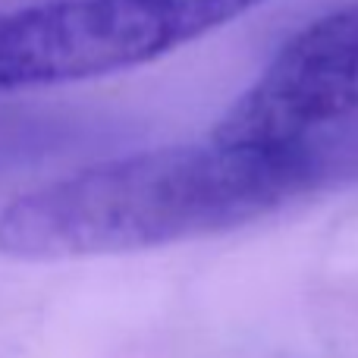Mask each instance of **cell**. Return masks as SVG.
<instances>
[{"instance_id":"cell-1","label":"cell","mask_w":358,"mask_h":358,"mask_svg":"<svg viewBox=\"0 0 358 358\" xmlns=\"http://www.w3.org/2000/svg\"><path fill=\"white\" fill-rule=\"evenodd\" d=\"M358 179V145L261 148L208 136L92 164L0 208V255L63 261L145 252L245 227Z\"/></svg>"},{"instance_id":"cell-2","label":"cell","mask_w":358,"mask_h":358,"mask_svg":"<svg viewBox=\"0 0 358 358\" xmlns=\"http://www.w3.org/2000/svg\"><path fill=\"white\" fill-rule=\"evenodd\" d=\"M264 0H44L0 13V94L151 63Z\"/></svg>"}]
</instances>
